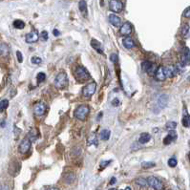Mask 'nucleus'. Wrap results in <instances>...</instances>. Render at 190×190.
Listing matches in <instances>:
<instances>
[{"instance_id":"obj_30","label":"nucleus","mask_w":190,"mask_h":190,"mask_svg":"<svg viewBox=\"0 0 190 190\" xmlns=\"http://www.w3.org/2000/svg\"><path fill=\"white\" fill-rule=\"evenodd\" d=\"M135 183L140 185V186H146L147 184V180H145L144 178H138L135 180Z\"/></svg>"},{"instance_id":"obj_17","label":"nucleus","mask_w":190,"mask_h":190,"mask_svg":"<svg viewBox=\"0 0 190 190\" xmlns=\"http://www.w3.org/2000/svg\"><path fill=\"white\" fill-rule=\"evenodd\" d=\"M90 44L93 47V49H95L98 53H99L101 54H103V48H102V44L99 41H98L97 39L93 38L92 40H91V42H90Z\"/></svg>"},{"instance_id":"obj_19","label":"nucleus","mask_w":190,"mask_h":190,"mask_svg":"<svg viewBox=\"0 0 190 190\" xmlns=\"http://www.w3.org/2000/svg\"><path fill=\"white\" fill-rule=\"evenodd\" d=\"M109 22L115 27H120L121 25V18L117 17L116 14H110L109 15Z\"/></svg>"},{"instance_id":"obj_13","label":"nucleus","mask_w":190,"mask_h":190,"mask_svg":"<svg viewBox=\"0 0 190 190\" xmlns=\"http://www.w3.org/2000/svg\"><path fill=\"white\" fill-rule=\"evenodd\" d=\"M164 71H165L166 77H174V76H176L178 75L177 68H176V66H174V65L164 67Z\"/></svg>"},{"instance_id":"obj_5","label":"nucleus","mask_w":190,"mask_h":190,"mask_svg":"<svg viewBox=\"0 0 190 190\" xmlns=\"http://www.w3.org/2000/svg\"><path fill=\"white\" fill-rule=\"evenodd\" d=\"M147 184L150 187H152V188H154L156 190H162V189H163V184H162V181L159 179H158V178L153 177V176L149 177L147 179Z\"/></svg>"},{"instance_id":"obj_37","label":"nucleus","mask_w":190,"mask_h":190,"mask_svg":"<svg viewBox=\"0 0 190 190\" xmlns=\"http://www.w3.org/2000/svg\"><path fill=\"white\" fill-rule=\"evenodd\" d=\"M31 61H32V63H34V64H40V63L42 62V59L38 57H33Z\"/></svg>"},{"instance_id":"obj_12","label":"nucleus","mask_w":190,"mask_h":190,"mask_svg":"<svg viewBox=\"0 0 190 190\" xmlns=\"http://www.w3.org/2000/svg\"><path fill=\"white\" fill-rule=\"evenodd\" d=\"M176 139H177V133H176V131L170 130V132H169L168 135L163 139V144H164V145H169V144L172 143V142H173L174 140H175Z\"/></svg>"},{"instance_id":"obj_27","label":"nucleus","mask_w":190,"mask_h":190,"mask_svg":"<svg viewBox=\"0 0 190 190\" xmlns=\"http://www.w3.org/2000/svg\"><path fill=\"white\" fill-rule=\"evenodd\" d=\"M13 27H14L15 29H19V30H21V29H23V28L25 27V23H24V21H22V20H20V19L14 20V21H13Z\"/></svg>"},{"instance_id":"obj_2","label":"nucleus","mask_w":190,"mask_h":190,"mask_svg":"<svg viewBox=\"0 0 190 190\" xmlns=\"http://www.w3.org/2000/svg\"><path fill=\"white\" fill-rule=\"evenodd\" d=\"M90 113V108L89 106H87L85 104H81L78 106L74 112V116L76 118L80 121H84L85 118L87 117V116L89 115Z\"/></svg>"},{"instance_id":"obj_25","label":"nucleus","mask_w":190,"mask_h":190,"mask_svg":"<svg viewBox=\"0 0 190 190\" xmlns=\"http://www.w3.org/2000/svg\"><path fill=\"white\" fill-rule=\"evenodd\" d=\"M98 144H99V142H98L97 135H96V133H94L88 138V145H96V146H98Z\"/></svg>"},{"instance_id":"obj_42","label":"nucleus","mask_w":190,"mask_h":190,"mask_svg":"<svg viewBox=\"0 0 190 190\" xmlns=\"http://www.w3.org/2000/svg\"><path fill=\"white\" fill-rule=\"evenodd\" d=\"M112 105H113V106H118V105H120V101H118L117 99H113V101H112Z\"/></svg>"},{"instance_id":"obj_6","label":"nucleus","mask_w":190,"mask_h":190,"mask_svg":"<svg viewBox=\"0 0 190 190\" xmlns=\"http://www.w3.org/2000/svg\"><path fill=\"white\" fill-rule=\"evenodd\" d=\"M31 146H32V141L30 140V139L27 138V139L22 140V141L20 142V144L18 146V152L22 155L27 154L30 151Z\"/></svg>"},{"instance_id":"obj_11","label":"nucleus","mask_w":190,"mask_h":190,"mask_svg":"<svg viewBox=\"0 0 190 190\" xmlns=\"http://www.w3.org/2000/svg\"><path fill=\"white\" fill-rule=\"evenodd\" d=\"M120 27H121L120 28V33L122 35L127 36V35H129L132 33V26H131L130 23H128V22L123 23V24H121Z\"/></svg>"},{"instance_id":"obj_44","label":"nucleus","mask_w":190,"mask_h":190,"mask_svg":"<svg viewBox=\"0 0 190 190\" xmlns=\"http://www.w3.org/2000/svg\"><path fill=\"white\" fill-rule=\"evenodd\" d=\"M116 181H117V179L115 177H113L112 179H111V181H110V184H114Z\"/></svg>"},{"instance_id":"obj_14","label":"nucleus","mask_w":190,"mask_h":190,"mask_svg":"<svg viewBox=\"0 0 190 190\" xmlns=\"http://www.w3.org/2000/svg\"><path fill=\"white\" fill-rule=\"evenodd\" d=\"M155 78L157 80L159 81H163L165 78H166V76H165V71H164V67H159L157 68L156 72H155Z\"/></svg>"},{"instance_id":"obj_16","label":"nucleus","mask_w":190,"mask_h":190,"mask_svg":"<svg viewBox=\"0 0 190 190\" xmlns=\"http://www.w3.org/2000/svg\"><path fill=\"white\" fill-rule=\"evenodd\" d=\"M10 55V48L9 46L5 43L0 44V58H7Z\"/></svg>"},{"instance_id":"obj_10","label":"nucleus","mask_w":190,"mask_h":190,"mask_svg":"<svg viewBox=\"0 0 190 190\" xmlns=\"http://www.w3.org/2000/svg\"><path fill=\"white\" fill-rule=\"evenodd\" d=\"M141 68H142V70L144 71V72H146L147 74L151 75V76H153L155 74L156 70H157L156 65L153 64V63L150 62V61H143V62H142Z\"/></svg>"},{"instance_id":"obj_43","label":"nucleus","mask_w":190,"mask_h":190,"mask_svg":"<svg viewBox=\"0 0 190 190\" xmlns=\"http://www.w3.org/2000/svg\"><path fill=\"white\" fill-rule=\"evenodd\" d=\"M53 34H54V35H55V36H58V35H60L59 31H58V30H57V29H54V30L53 31Z\"/></svg>"},{"instance_id":"obj_32","label":"nucleus","mask_w":190,"mask_h":190,"mask_svg":"<svg viewBox=\"0 0 190 190\" xmlns=\"http://www.w3.org/2000/svg\"><path fill=\"white\" fill-rule=\"evenodd\" d=\"M176 127H177V122L175 121H168L165 125V128L167 130H175Z\"/></svg>"},{"instance_id":"obj_40","label":"nucleus","mask_w":190,"mask_h":190,"mask_svg":"<svg viewBox=\"0 0 190 190\" xmlns=\"http://www.w3.org/2000/svg\"><path fill=\"white\" fill-rule=\"evenodd\" d=\"M184 17H186V18H189L190 17V8L189 7H187L186 9L184 10Z\"/></svg>"},{"instance_id":"obj_33","label":"nucleus","mask_w":190,"mask_h":190,"mask_svg":"<svg viewBox=\"0 0 190 190\" xmlns=\"http://www.w3.org/2000/svg\"><path fill=\"white\" fill-rule=\"evenodd\" d=\"M156 164L152 162H143L141 163V167L144 168V169H148V168H151V167H154Z\"/></svg>"},{"instance_id":"obj_8","label":"nucleus","mask_w":190,"mask_h":190,"mask_svg":"<svg viewBox=\"0 0 190 190\" xmlns=\"http://www.w3.org/2000/svg\"><path fill=\"white\" fill-rule=\"evenodd\" d=\"M109 9L114 13H121L123 10V3L121 0H111L109 3Z\"/></svg>"},{"instance_id":"obj_15","label":"nucleus","mask_w":190,"mask_h":190,"mask_svg":"<svg viewBox=\"0 0 190 190\" xmlns=\"http://www.w3.org/2000/svg\"><path fill=\"white\" fill-rule=\"evenodd\" d=\"M38 38H39V35L36 32H31V33H28L25 36L26 42L28 43H35L37 42Z\"/></svg>"},{"instance_id":"obj_45","label":"nucleus","mask_w":190,"mask_h":190,"mask_svg":"<svg viewBox=\"0 0 190 190\" xmlns=\"http://www.w3.org/2000/svg\"><path fill=\"white\" fill-rule=\"evenodd\" d=\"M44 188H46V189H58V187H51V186H45Z\"/></svg>"},{"instance_id":"obj_39","label":"nucleus","mask_w":190,"mask_h":190,"mask_svg":"<svg viewBox=\"0 0 190 190\" xmlns=\"http://www.w3.org/2000/svg\"><path fill=\"white\" fill-rule=\"evenodd\" d=\"M110 60L112 61L113 63L117 62V54H112L110 55Z\"/></svg>"},{"instance_id":"obj_1","label":"nucleus","mask_w":190,"mask_h":190,"mask_svg":"<svg viewBox=\"0 0 190 190\" xmlns=\"http://www.w3.org/2000/svg\"><path fill=\"white\" fill-rule=\"evenodd\" d=\"M54 84L58 89H65L69 84V80H68L67 74L65 72L59 73L57 76H55Z\"/></svg>"},{"instance_id":"obj_41","label":"nucleus","mask_w":190,"mask_h":190,"mask_svg":"<svg viewBox=\"0 0 190 190\" xmlns=\"http://www.w3.org/2000/svg\"><path fill=\"white\" fill-rule=\"evenodd\" d=\"M17 58H18V62H22L23 58H22V54H21L20 51H17Z\"/></svg>"},{"instance_id":"obj_31","label":"nucleus","mask_w":190,"mask_h":190,"mask_svg":"<svg viewBox=\"0 0 190 190\" xmlns=\"http://www.w3.org/2000/svg\"><path fill=\"white\" fill-rule=\"evenodd\" d=\"M8 106H9V100L8 99H3L0 101V112H3L8 108Z\"/></svg>"},{"instance_id":"obj_4","label":"nucleus","mask_w":190,"mask_h":190,"mask_svg":"<svg viewBox=\"0 0 190 190\" xmlns=\"http://www.w3.org/2000/svg\"><path fill=\"white\" fill-rule=\"evenodd\" d=\"M96 90H97V84L95 82H91L89 84H87L85 87H83V89H82L83 97H85V98L92 97L93 95L96 93Z\"/></svg>"},{"instance_id":"obj_26","label":"nucleus","mask_w":190,"mask_h":190,"mask_svg":"<svg viewBox=\"0 0 190 190\" xmlns=\"http://www.w3.org/2000/svg\"><path fill=\"white\" fill-rule=\"evenodd\" d=\"M110 135H111V132L107 129H104L102 130L99 134V138L101 140H108L109 138H110Z\"/></svg>"},{"instance_id":"obj_22","label":"nucleus","mask_w":190,"mask_h":190,"mask_svg":"<svg viewBox=\"0 0 190 190\" xmlns=\"http://www.w3.org/2000/svg\"><path fill=\"white\" fill-rule=\"evenodd\" d=\"M64 181L67 184H73L74 181H76V174L72 173V172H69L67 174H65L64 175Z\"/></svg>"},{"instance_id":"obj_29","label":"nucleus","mask_w":190,"mask_h":190,"mask_svg":"<svg viewBox=\"0 0 190 190\" xmlns=\"http://www.w3.org/2000/svg\"><path fill=\"white\" fill-rule=\"evenodd\" d=\"M29 136H30V140L31 141H34V140H35L38 138L39 135H38V133H37V131L35 129H33V130L30 131Z\"/></svg>"},{"instance_id":"obj_20","label":"nucleus","mask_w":190,"mask_h":190,"mask_svg":"<svg viewBox=\"0 0 190 190\" xmlns=\"http://www.w3.org/2000/svg\"><path fill=\"white\" fill-rule=\"evenodd\" d=\"M78 8H80V11L82 13V15L84 17H87L88 15V11H87V3L85 0H80L78 2Z\"/></svg>"},{"instance_id":"obj_24","label":"nucleus","mask_w":190,"mask_h":190,"mask_svg":"<svg viewBox=\"0 0 190 190\" xmlns=\"http://www.w3.org/2000/svg\"><path fill=\"white\" fill-rule=\"evenodd\" d=\"M181 123H183L184 127H189V125H190L189 114L186 112L185 109H184V117H183V120H181Z\"/></svg>"},{"instance_id":"obj_46","label":"nucleus","mask_w":190,"mask_h":190,"mask_svg":"<svg viewBox=\"0 0 190 190\" xmlns=\"http://www.w3.org/2000/svg\"><path fill=\"white\" fill-rule=\"evenodd\" d=\"M102 115H103V113H102V112H100V113L99 114V117H98V121H99V118H101V117H102Z\"/></svg>"},{"instance_id":"obj_7","label":"nucleus","mask_w":190,"mask_h":190,"mask_svg":"<svg viewBox=\"0 0 190 190\" xmlns=\"http://www.w3.org/2000/svg\"><path fill=\"white\" fill-rule=\"evenodd\" d=\"M46 110H47V106L42 101L36 102L34 105V114L36 117H42L46 113Z\"/></svg>"},{"instance_id":"obj_18","label":"nucleus","mask_w":190,"mask_h":190,"mask_svg":"<svg viewBox=\"0 0 190 190\" xmlns=\"http://www.w3.org/2000/svg\"><path fill=\"white\" fill-rule=\"evenodd\" d=\"M181 63L184 66L189 64V50H188V48L184 49V53L181 55Z\"/></svg>"},{"instance_id":"obj_35","label":"nucleus","mask_w":190,"mask_h":190,"mask_svg":"<svg viewBox=\"0 0 190 190\" xmlns=\"http://www.w3.org/2000/svg\"><path fill=\"white\" fill-rule=\"evenodd\" d=\"M111 162H112V161H103V162H100V164H99V168H100V170H103L106 166H108Z\"/></svg>"},{"instance_id":"obj_36","label":"nucleus","mask_w":190,"mask_h":190,"mask_svg":"<svg viewBox=\"0 0 190 190\" xmlns=\"http://www.w3.org/2000/svg\"><path fill=\"white\" fill-rule=\"evenodd\" d=\"M177 160L175 159V158H171V159L168 160V165L170 166V167H175V166H177Z\"/></svg>"},{"instance_id":"obj_38","label":"nucleus","mask_w":190,"mask_h":190,"mask_svg":"<svg viewBox=\"0 0 190 190\" xmlns=\"http://www.w3.org/2000/svg\"><path fill=\"white\" fill-rule=\"evenodd\" d=\"M39 36L41 37V39H42V40L46 41L47 39H48V37H49L48 32H46V31H42L41 33H40V35H39Z\"/></svg>"},{"instance_id":"obj_23","label":"nucleus","mask_w":190,"mask_h":190,"mask_svg":"<svg viewBox=\"0 0 190 190\" xmlns=\"http://www.w3.org/2000/svg\"><path fill=\"white\" fill-rule=\"evenodd\" d=\"M123 45H124V47L125 48H127V49H131V48H134V47L136 46V44H135V42H134V40L131 38V37H129V36H126L124 39H123Z\"/></svg>"},{"instance_id":"obj_28","label":"nucleus","mask_w":190,"mask_h":190,"mask_svg":"<svg viewBox=\"0 0 190 190\" xmlns=\"http://www.w3.org/2000/svg\"><path fill=\"white\" fill-rule=\"evenodd\" d=\"M189 32H190V29H189V24L188 23H185L183 27V30H181V35H183L184 37H188L189 36Z\"/></svg>"},{"instance_id":"obj_21","label":"nucleus","mask_w":190,"mask_h":190,"mask_svg":"<svg viewBox=\"0 0 190 190\" xmlns=\"http://www.w3.org/2000/svg\"><path fill=\"white\" fill-rule=\"evenodd\" d=\"M151 140V135L149 133H141L139 138V142L141 144H145Z\"/></svg>"},{"instance_id":"obj_9","label":"nucleus","mask_w":190,"mask_h":190,"mask_svg":"<svg viewBox=\"0 0 190 190\" xmlns=\"http://www.w3.org/2000/svg\"><path fill=\"white\" fill-rule=\"evenodd\" d=\"M168 99H169V98L167 95H161V96H159V98H158V99H157V103H156V108L159 109L158 110V112H159L160 110L166 107V105H167V103H168Z\"/></svg>"},{"instance_id":"obj_3","label":"nucleus","mask_w":190,"mask_h":190,"mask_svg":"<svg viewBox=\"0 0 190 190\" xmlns=\"http://www.w3.org/2000/svg\"><path fill=\"white\" fill-rule=\"evenodd\" d=\"M75 76L76 77V80H90L91 78L89 72L83 66H78L76 68Z\"/></svg>"},{"instance_id":"obj_34","label":"nucleus","mask_w":190,"mask_h":190,"mask_svg":"<svg viewBox=\"0 0 190 190\" xmlns=\"http://www.w3.org/2000/svg\"><path fill=\"white\" fill-rule=\"evenodd\" d=\"M45 78H46V75L44 73H39V74H37V76H36L37 83H41L42 81L45 80Z\"/></svg>"}]
</instances>
